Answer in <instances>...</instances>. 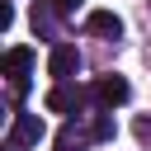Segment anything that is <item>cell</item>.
Here are the masks:
<instances>
[{
    "mask_svg": "<svg viewBox=\"0 0 151 151\" xmlns=\"http://www.w3.org/2000/svg\"><path fill=\"white\" fill-rule=\"evenodd\" d=\"M28 71H33V52H28V47H9V52H5V76H9L14 99H24V90H28Z\"/></svg>",
    "mask_w": 151,
    "mask_h": 151,
    "instance_id": "cell-1",
    "label": "cell"
},
{
    "mask_svg": "<svg viewBox=\"0 0 151 151\" xmlns=\"http://www.w3.org/2000/svg\"><path fill=\"white\" fill-rule=\"evenodd\" d=\"M47 109H52V113H80V109H85V90H80L76 80H61V85L47 90Z\"/></svg>",
    "mask_w": 151,
    "mask_h": 151,
    "instance_id": "cell-2",
    "label": "cell"
},
{
    "mask_svg": "<svg viewBox=\"0 0 151 151\" xmlns=\"http://www.w3.org/2000/svg\"><path fill=\"white\" fill-rule=\"evenodd\" d=\"M42 132H47V127H42V118H38V113H14L9 146H14V151H24V146H38V142H42Z\"/></svg>",
    "mask_w": 151,
    "mask_h": 151,
    "instance_id": "cell-3",
    "label": "cell"
},
{
    "mask_svg": "<svg viewBox=\"0 0 151 151\" xmlns=\"http://www.w3.org/2000/svg\"><path fill=\"white\" fill-rule=\"evenodd\" d=\"M47 71L57 76V85H61V80H76V71H80L76 47H71V42H57V47H52V57H47Z\"/></svg>",
    "mask_w": 151,
    "mask_h": 151,
    "instance_id": "cell-4",
    "label": "cell"
},
{
    "mask_svg": "<svg viewBox=\"0 0 151 151\" xmlns=\"http://www.w3.org/2000/svg\"><path fill=\"white\" fill-rule=\"evenodd\" d=\"M127 99V80L123 76H99L94 80V104L99 109H113V104H123Z\"/></svg>",
    "mask_w": 151,
    "mask_h": 151,
    "instance_id": "cell-5",
    "label": "cell"
},
{
    "mask_svg": "<svg viewBox=\"0 0 151 151\" xmlns=\"http://www.w3.org/2000/svg\"><path fill=\"white\" fill-rule=\"evenodd\" d=\"M85 28H90V33H99V38H118V33H123V19H118V14H109V9H94V14L85 19Z\"/></svg>",
    "mask_w": 151,
    "mask_h": 151,
    "instance_id": "cell-6",
    "label": "cell"
},
{
    "mask_svg": "<svg viewBox=\"0 0 151 151\" xmlns=\"http://www.w3.org/2000/svg\"><path fill=\"white\" fill-rule=\"evenodd\" d=\"M85 142H90V137H85V132L71 123V127H61V137H57V151H80Z\"/></svg>",
    "mask_w": 151,
    "mask_h": 151,
    "instance_id": "cell-7",
    "label": "cell"
},
{
    "mask_svg": "<svg viewBox=\"0 0 151 151\" xmlns=\"http://www.w3.org/2000/svg\"><path fill=\"white\" fill-rule=\"evenodd\" d=\"M52 14H57L52 5H33V33H47L52 28Z\"/></svg>",
    "mask_w": 151,
    "mask_h": 151,
    "instance_id": "cell-8",
    "label": "cell"
},
{
    "mask_svg": "<svg viewBox=\"0 0 151 151\" xmlns=\"http://www.w3.org/2000/svg\"><path fill=\"white\" fill-rule=\"evenodd\" d=\"M90 137H94V142H109V137H113V118H109V113H94V127H90Z\"/></svg>",
    "mask_w": 151,
    "mask_h": 151,
    "instance_id": "cell-9",
    "label": "cell"
},
{
    "mask_svg": "<svg viewBox=\"0 0 151 151\" xmlns=\"http://www.w3.org/2000/svg\"><path fill=\"white\" fill-rule=\"evenodd\" d=\"M76 5H80V0H52V9H57V14H76Z\"/></svg>",
    "mask_w": 151,
    "mask_h": 151,
    "instance_id": "cell-10",
    "label": "cell"
},
{
    "mask_svg": "<svg viewBox=\"0 0 151 151\" xmlns=\"http://www.w3.org/2000/svg\"><path fill=\"white\" fill-rule=\"evenodd\" d=\"M137 137H151V118H137Z\"/></svg>",
    "mask_w": 151,
    "mask_h": 151,
    "instance_id": "cell-11",
    "label": "cell"
}]
</instances>
